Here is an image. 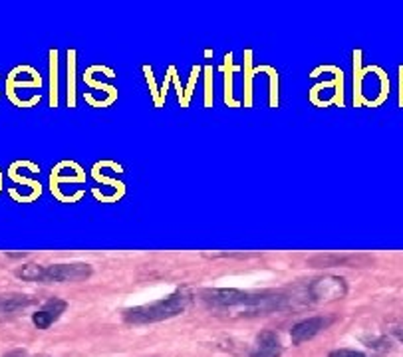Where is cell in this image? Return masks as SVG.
Instances as JSON below:
<instances>
[{
  "label": "cell",
  "instance_id": "6da1fadb",
  "mask_svg": "<svg viewBox=\"0 0 403 357\" xmlns=\"http://www.w3.org/2000/svg\"><path fill=\"white\" fill-rule=\"evenodd\" d=\"M201 300L207 308L227 320L253 317V315L275 314L284 310L290 302L287 292L265 290V292H244V290H203Z\"/></svg>",
  "mask_w": 403,
  "mask_h": 357
},
{
  "label": "cell",
  "instance_id": "7a4b0ae2",
  "mask_svg": "<svg viewBox=\"0 0 403 357\" xmlns=\"http://www.w3.org/2000/svg\"><path fill=\"white\" fill-rule=\"evenodd\" d=\"M189 302H191V296L179 290V292L167 296L163 300H157V302L124 310V320L128 324H133V326L155 324V322H163V320H169V317L183 314Z\"/></svg>",
  "mask_w": 403,
  "mask_h": 357
},
{
  "label": "cell",
  "instance_id": "3957f363",
  "mask_svg": "<svg viewBox=\"0 0 403 357\" xmlns=\"http://www.w3.org/2000/svg\"><path fill=\"white\" fill-rule=\"evenodd\" d=\"M348 294V284L339 276H322L308 284L306 296L312 304H326Z\"/></svg>",
  "mask_w": 403,
  "mask_h": 357
},
{
  "label": "cell",
  "instance_id": "277c9868",
  "mask_svg": "<svg viewBox=\"0 0 403 357\" xmlns=\"http://www.w3.org/2000/svg\"><path fill=\"white\" fill-rule=\"evenodd\" d=\"M90 276H92L90 264H52V266L44 268L42 282H84Z\"/></svg>",
  "mask_w": 403,
  "mask_h": 357
},
{
  "label": "cell",
  "instance_id": "5b68a950",
  "mask_svg": "<svg viewBox=\"0 0 403 357\" xmlns=\"http://www.w3.org/2000/svg\"><path fill=\"white\" fill-rule=\"evenodd\" d=\"M330 324H332V320H330V317H324V315H314V317H306V320L298 322L296 326L290 329L292 344H294V346L306 344L312 337L318 336L320 332H324Z\"/></svg>",
  "mask_w": 403,
  "mask_h": 357
},
{
  "label": "cell",
  "instance_id": "8992f818",
  "mask_svg": "<svg viewBox=\"0 0 403 357\" xmlns=\"http://www.w3.org/2000/svg\"><path fill=\"white\" fill-rule=\"evenodd\" d=\"M36 300L26 294H0V322L12 320L20 315L26 308H30Z\"/></svg>",
  "mask_w": 403,
  "mask_h": 357
},
{
  "label": "cell",
  "instance_id": "52a82bcc",
  "mask_svg": "<svg viewBox=\"0 0 403 357\" xmlns=\"http://www.w3.org/2000/svg\"><path fill=\"white\" fill-rule=\"evenodd\" d=\"M66 308H68V304H66L64 300H60V298L48 300L38 312H34L32 315L34 326L38 327V329H48L60 315L64 314Z\"/></svg>",
  "mask_w": 403,
  "mask_h": 357
},
{
  "label": "cell",
  "instance_id": "ba28073f",
  "mask_svg": "<svg viewBox=\"0 0 403 357\" xmlns=\"http://www.w3.org/2000/svg\"><path fill=\"white\" fill-rule=\"evenodd\" d=\"M282 356V346L280 339L275 332L266 329L256 339V349L251 353V357H280Z\"/></svg>",
  "mask_w": 403,
  "mask_h": 357
},
{
  "label": "cell",
  "instance_id": "9c48e42d",
  "mask_svg": "<svg viewBox=\"0 0 403 357\" xmlns=\"http://www.w3.org/2000/svg\"><path fill=\"white\" fill-rule=\"evenodd\" d=\"M360 260L361 256H358V254H351V256H346V254H320V256L308 258V264L314 266V268H328V266H334V264L360 266Z\"/></svg>",
  "mask_w": 403,
  "mask_h": 357
},
{
  "label": "cell",
  "instance_id": "30bf717a",
  "mask_svg": "<svg viewBox=\"0 0 403 357\" xmlns=\"http://www.w3.org/2000/svg\"><path fill=\"white\" fill-rule=\"evenodd\" d=\"M44 276V266L40 264H24L16 270V278H20L24 282H42Z\"/></svg>",
  "mask_w": 403,
  "mask_h": 357
},
{
  "label": "cell",
  "instance_id": "8fae6325",
  "mask_svg": "<svg viewBox=\"0 0 403 357\" xmlns=\"http://www.w3.org/2000/svg\"><path fill=\"white\" fill-rule=\"evenodd\" d=\"M328 357H368V356L361 353V351H356V349H336V351H332Z\"/></svg>",
  "mask_w": 403,
  "mask_h": 357
},
{
  "label": "cell",
  "instance_id": "7c38bea8",
  "mask_svg": "<svg viewBox=\"0 0 403 357\" xmlns=\"http://www.w3.org/2000/svg\"><path fill=\"white\" fill-rule=\"evenodd\" d=\"M393 336L397 337V339L403 344V322H399L397 326H393Z\"/></svg>",
  "mask_w": 403,
  "mask_h": 357
},
{
  "label": "cell",
  "instance_id": "4fadbf2b",
  "mask_svg": "<svg viewBox=\"0 0 403 357\" xmlns=\"http://www.w3.org/2000/svg\"><path fill=\"white\" fill-rule=\"evenodd\" d=\"M4 357H44V356H30V353H26V351H11V353H6Z\"/></svg>",
  "mask_w": 403,
  "mask_h": 357
},
{
  "label": "cell",
  "instance_id": "5bb4252c",
  "mask_svg": "<svg viewBox=\"0 0 403 357\" xmlns=\"http://www.w3.org/2000/svg\"><path fill=\"white\" fill-rule=\"evenodd\" d=\"M26 254H22V253H18V254H8V258H24Z\"/></svg>",
  "mask_w": 403,
  "mask_h": 357
}]
</instances>
